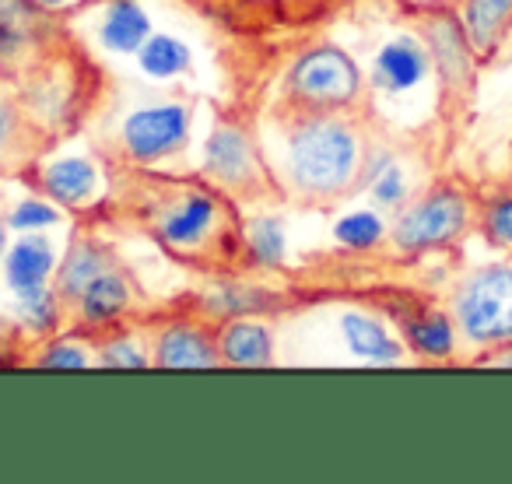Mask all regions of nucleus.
Returning <instances> with one entry per match:
<instances>
[{
  "label": "nucleus",
  "mask_w": 512,
  "mask_h": 484,
  "mask_svg": "<svg viewBox=\"0 0 512 484\" xmlns=\"http://www.w3.org/2000/svg\"><path fill=\"white\" fill-rule=\"evenodd\" d=\"M365 127L351 113H285L274 176L281 190L306 204H334L362 190L369 158Z\"/></svg>",
  "instance_id": "nucleus-1"
},
{
  "label": "nucleus",
  "mask_w": 512,
  "mask_h": 484,
  "mask_svg": "<svg viewBox=\"0 0 512 484\" xmlns=\"http://www.w3.org/2000/svg\"><path fill=\"white\" fill-rule=\"evenodd\" d=\"M151 232L176 257H207L239 242L228 193L214 183H190L155 204Z\"/></svg>",
  "instance_id": "nucleus-2"
},
{
  "label": "nucleus",
  "mask_w": 512,
  "mask_h": 484,
  "mask_svg": "<svg viewBox=\"0 0 512 484\" xmlns=\"http://www.w3.org/2000/svg\"><path fill=\"white\" fill-rule=\"evenodd\" d=\"M477 204L481 197H474V190L456 179L432 183L397 211L390 225V246L400 257L453 250L477 228Z\"/></svg>",
  "instance_id": "nucleus-3"
},
{
  "label": "nucleus",
  "mask_w": 512,
  "mask_h": 484,
  "mask_svg": "<svg viewBox=\"0 0 512 484\" xmlns=\"http://www.w3.org/2000/svg\"><path fill=\"white\" fill-rule=\"evenodd\" d=\"M449 316L456 323L460 344L481 355L512 344V260L470 267L449 288ZM474 358V362H477Z\"/></svg>",
  "instance_id": "nucleus-4"
},
{
  "label": "nucleus",
  "mask_w": 512,
  "mask_h": 484,
  "mask_svg": "<svg viewBox=\"0 0 512 484\" xmlns=\"http://www.w3.org/2000/svg\"><path fill=\"white\" fill-rule=\"evenodd\" d=\"M369 78L358 60L334 43H316L292 60L285 74L288 113H351L365 99Z\"/></svg>",
  "instance_id": "nucleus-5"
},
{
  "label": "nucleus",
  "mask_w": 512,
  "mask_h": 484,
  "mask_svg": "<svg viewBox=\"0 0 512 484\" xmlns=\"http://www.w3.org/2000/svg\"><path fill=\"white\" fill-rule=\"evenodd\" d=\"M418 36L425 39L432 71L439 78L442 113H463L477 88V50L470 46L456 8H428L418 18Z\"/></svg>",
  "instance_id": "nucleus-6"
},
{
  "label": "nucleus",
  "mask_w": 512,
  "mask_h": 484,
  "mask_svg": "<svg viewBox=\"0 0 512 484\" xmlns=\"http://www.w3.org/2000/svg\"><path fill=\"white\" fill-rule=\"evenodd\" d=\"M200 172L228 197H260L271 190V165L242 123L218 120L204 141Z\"/></svg>",
  "instance_id": "nucleus-7"
},
{
  "label": "nucleus",
  "mask_w": 512,
  "mask_h": 484,
  "mask_svg": "<svg viewBox=\"0 0 512 484\" xmlns=\"http://www.w3.org/2000/svg\"><path fill=\"white\" fill-rule=\"evenodd\" d=\"M193 134V106L190 102L162 99V102H144V106L130 109L120 123V151L130 165H162L169 158L183 155Z\"/></svg>",
  "instance_id": "nucleus-8"
},
{
  "label": "nucleus",
  "mask_w": 512,
  "mask_h": 484,
  "mask_svg": "<svg viewBox=\"0 0 512 484\" xmlns=\"http://www.w3.org/2000/svg\"><path fill=\"white\" fill-rule=\"evenodd\" d=\"M36 183L64 211H92L106 197V172L88 155H53L39 165Z\"/></svg>",
  "instance_id": "nucleus-9"
},
{
  "label": "nucleus",
  "mask_w": 512,
  "mask_h": 484,
  "mask_svg": "<svg viewBox=\"0 0 512 484\" xmlns=\"http://www.w3.org/2000/svg\"><path fill=\"white\" fill-rule=\"evenodd\" d=\"M151 362L155 369H218V323L193 320V316L169 320L155 330Z\"/></svg>",
  "instance_id": "nucleus-10"
},
{
  "label": "nucleus",
  "mask_w": 512,
  "mask_h": 484,
  "mask_svg": "<svg viewBox=\"0 0 512 484\" xmlns=\"http://www.w3.org/2000/svg\"><path fill=\"white\" fill-rule=\"evenodd\" d=\"M432 57L421 36H393L379 46L369 71V88L379 95H404L414 92L432 78Z\"/></svg>",
  "instance_id": "nucleus-11"
},
{
  "label": "nucleus",
  "mask_w": 512,
  "mask_h": 484,
  "mask_svg": "<svg viewBox=\"0 0 512 484\" xmlns=\"http://www.w3.org/2000/svg\"><path fill=\"white\" fill-rule=\"evenodd\" d=\"M57 250L46 232H25L15 235L0 260L4 267V285H8L11 299H22V295H36L43 288H53V274H57Z\"/></svg>",
  "instance_id": "nucleus-12"
},
{
  "label": "nucleus",
  "mask_w": 512,
  "mask_h": 484,
  "mask_svg": "<svg viewBox=\"0 0 512 484\" xmlns=\"http://www.w3.org/2000/svg\"><path fill=\"white\" fill-rule=\"evenodd\" d=\"M130 309H134V281L120 267H109L81 292V299L74 302L71 313L85 334H106Z\"/></svg>",
  "instance_id": "nucleus-13"
},
{
  "label": "nucleus",
  "mask_w": 512,
  "mask_h": 484,
  "mask_svg": "<svg viewBox=\"0 0 512 484\" xmlns=\"http://www.w3.org/2000/svg\"><path fill=\"white\" fill-rule=\"evenodd\" d=\"M397 327L404 334V344L414 358L421 362H453L456 348H460V334L449 316V309L418 306V309H400Z\"/></svg>",
  "instance_id": "nucleus-14"
},
{
  "label": "nucleus",
  "mask_w": 512,
  "mask_h": 484,
  "mask_svg": "<svg viewBox=\"0 0 512 484\" xmlns=\"http://www.w3.org/2000/svg\"><path fill=\"white\" fill-rule=\"evenodd\" d=\"M218 351L221 365L232 369H267L278 358V341H274L271 323L256 316H235V320L218 323Z\"/></svg>",
  "instance_id": "nucleus-15"
},
{
  "label": "nucleus",
  "mask_w": 512,
  "mask_h": 484,
  "mask_svg": "<svg viewBox=\"0 0 512 484\" xmlns=\"http://www.w3.org/2000/svg\"><path fill=\"white\" fill-rule=\"evenodd\" d=\"M74 92H78V85L60 71V64H43L39 71H32L29 78H25V88H22V95H18V102H22L32 127L67 123V116H71V109H74Z\"/></svg>",
  "instance_id": "nucleus-16"
},
{
  "label": "nucleus",
  "mask_w": 512,
  "mask_h": 484,
  "mask_svg": "<svg viewBox=\"0 0 512 484\" xmlns=\"http://www.w3.org/2000/svg\"><path fill=\"white\" fill-rule=\"evenodd\" d=\"M109 267H116V260L106 242L92 239V235H78V239L67 246L64 257H60L57 274H53V288H57L64 309H74L81 292H85L102 271H109Z\"/></svg>",
  "instance_id": "nucleus-17"
},
{
  "label": "nucleus",
  "mask_w": 512,
  "mask_h": 484,
  "mask_svg": "<svg viewBox=\"0 0 512 484\" xmlns=\"http://www.w3.org/2000/svg\"><path fill=\"white\" fill-rule=\"evenodd\" d=\"M46 15L32 0H0V64H22L46 43Z\"/></svg>",
  "instance_id": "nucleus-18"
},
{
  "label": "nucleus",
  "mask_w": 512,
  "mask_h": 484,
  "mask_svg": "<svg viewBox=\"0 0 512 484\" xmlns=\"http://www.w3.org/2000/svg\"><path fill=\"white\" fill-rule=\"evenodd\" d=\"M337 330H341L344 344L355 358L369 365H397L404 362V344L390 334L379 316L365 313V309H344L337 316Z\"/></svg>",
  "instance_id": "nucleus-19"
},
{
  "label": "nucleus",
  "mask_w": 512,
  "mask_h": 484,
  "mask_svg": "<svg viewBox=\"0 0 512 484\" xmlns=\"http://www.w3.org/2000/svg\"><path fill=\"white\" fill-rule=\"evenodd\" d=\"M470 46L481 60H491L512 36V0H453Z\"/></svg>",
  "instance_id": "nucleus-20"
},
{
  "label": "nucleus",
  "mask_w": 512,
  "mask_h": 484,
  "mask_svg": "<svg viewBox=\"0 0 512 484\" xmlns=\"http://www.w3.org/2000/svg\"><path fill=\"white\" fill-rule=\"evenodd\" d=\"M151 15L141 0H106L99 18V43L113 57H137L144 43L151 39Z\"/></svg>",
  "instance_id": "nucleus-21"
},
{
  "label": "nucleus",
  "mask_w": 512,
  "mask_h": 484,
  "mask_svg": "<svg viewBox=\"0 0 512 484\" xmlns=\"http://www.w3.org/2000/svg\"><path fill=\"white\" fill-rule=\"evenodd\" d=\"M242 253L253 267L264 271H278L288 260V228L278 214H253L246 225L239 228Z\"/></svg>",
  "instance_id": "nucleus-22"
},
{
  "label": "nucleus",
  "mask_w": 512,
  "mask_h": 484,
  "mask_svg": "<svg viewBox=\"0 0 512 484\" xmlns=\"http://www.w3.org/2000/svg\"><path fill=\"white\" fill-rule=\"evenodd\" d=\"M278 306H281L278 295H271L260 285H214L200 299V309H204V316L211 323L235 320V316H264Z\"/></svg>",
  "instance_id": "nucleus-23"
},
{
  "label": "nucleus",
  "mask_w": 512,
  "mask_h": 484,
  "mask_svg": "<svg viewBox=\"0 0 512 484\" xmlns=\"http://www.w3.org/2000/svg\"><path fill=\"white\" fill-rule=\"evenodd\" d=\"M193 50L179 36H165V32H151L148 43L137 50V71L151 81H176L190 74Z\"/></svg>",
  "instance_id": "nucleus-24"
},
{
  "label": "nucleus",
  "mask_w": 512,
  "mask_h": 484,
  "mask_svg": "<svg viewBox=\"0 0 512 484\" xmlns=\"http://www.w3.org/2000/svg\"><path fill=\"white\" fill-rule=\"evenodd\" d=\"M334 239L351 253H372L379 242L390 239V228H386L379 207H358L334 221Z\"/></svg>",
  "instance_id": "nucleus-25"
},
{
  "label": "nucleus",
  "mask_w": 512,
  "mask_h": 484,
  "mask_svg": "<svg viewBox=\"0 0 512 484\" xmlns=\"http://www.w3.org/2000/svg\"><path fill=\"white\" fill-rule=\"evenodd\" d=\"M477 232L491 250L512 253V183L491 190L477 204Z\"/></svg>",
  "instance_id": "nucleus-26"
},
{
  "label": "nucleus",
  "mask_w": 512,
  "mask_h": 484,
  "mask_svg": "<svg viewBox=\"0 0 512 484\" xmlns=\"http://www.w3.org/2000/svg\"><path fill=\"white\" fill-rule=\"evenodd\" d=\"M11 313H15L18 327H22L25 334L53 337V334H57V327H60L64 302H60L57 288H43V292H36V295H22V299H15Z\"/></svg>",
  "instance_id": "nucleus-27"
},
{
  "label": "nucleus",
  "mask_w": 512,
  "mask_h": 484,
  "mask_svg": "<svg viewBox=\"0 0 512 484\" xmlns=\"http://www.w3.org/2000/svg\"><path fill=\"white\" fill-rule=\"evenodd\" d=\"M36 134L32 120L25 116L22 102L15 95L0 92V169H8L22 158L25 151V141Z\"/></svg>",
  "instance_id": "nucleus-28"
},
{
  "label": "nucleus",
  "mask_w": 512,
  "mask_h": 484,
  "mask_svg": "<svg viewBox=\"0 0 512 484\" xmlns=\"http://www.w3.org/2000/svg\"><path fill=\"white\" fill-rule=\"evenodd\" d=\"M95 369L134 372V369H155V362H151V351L148 344H141V337L113 334V337H102L99 348H95Z\"/></svg>",
  "instance_id": "nucleus-29"
},
{
  "label": "nucleus",
  "mask_w": 512,
  "mask_h": 484,
  "mask_svg": "<svg viewBox=\"0 0 512 484\" xmlns=\"http://www.w3.org/2000/svg\"><path fill=\"white\" fill-rule=\"evenodd\" d=\"M8 228L15 235H25V232H50L64 221V207H57L50 197H22L8 214Z\"/></svg>",
  "instance_id": "nucleus-30"
},
{
  "label": "nucleus",
  "mask_w": 512,
  "mask_h": 484,
  "mask_svg": "<svg viewBox=\"0 0 512 484\" xmlns=\"http://www.w3.org/2000/svg\"><path fill=\"white\" fill-rule=\"evenodd\" d=\"M32 365L39 369H64V372H74V369H88L95 365V355H88L85 341L81 337H46L43 348L36 351Z\"/></svg>",
  "instance_id": "nucleus-31"
},
{
  "label": "nucleus",
  "mask_w": 512,
  "mask_h": 484,
  "mask_svg": "<svg viewBox=\"0 0 512 484\" xmlns=\"http://www.w3.org/2000/svg\"><path fill=\"white\" fill-rule=\"evenodd\" d=\"M477 362H481V365H509V369H512V344H509V348L491 351V355H481Z\"/></svg>",
  "instance_id": "nucleus-32"
},
{
  "label": "nucleus",
  "mask_w": 512,
  "mask_h": 484,
  "mask_svg": "<svg viewBox=\"0 0 512 484\" xmlns=\"http://www.w3.org/2000/svg\"><path fill=\"white\" fill-rule=\"evenodd\" d=\"M32 4H39V8H43V11H50V15H57V11L71 8L74 0H32Z\"/></svg>",
  "instance_id": "nucleus-33"
},
{
  "label": "nucleus",
  "mask_w": 512,
  "mask_h": 484,
  "mask_svg": "<svg viewBox=\"0 0 512 484\" xmlns=\"http://www.w3.org/2000/svg\"><path fill=\"white\" fill-rule=\"evenodd\" d=\"M11 246V228H8V218L0 214V260H4V253H8Z\"/></svg>",
  "instance_id": "nucleus-34"
}]
</instances>
